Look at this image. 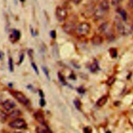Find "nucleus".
<instances>
[{
  "label": "nucleus",
  "instance_id": "1",
  "mask_svg": "<svg viewBox=\"0 0 133 133\" xmlns=\"http://www.w3.org/2000/svg\"><path fill=\"white\" fill-rule=\"evenodd\" d=\"M90 30V25L87 22H82L76 26V31L77 34L81 36L87 35Z\"/></svg>",
  "mask_w": 133,
  "mask_h": 133
},
{
  "label": "nucleus",
  "instance_id": "2",
  "mask_svg": "<svg viewBox=\"0 0 133 133\" xmlns=\"http://www.w3.org/2000/svg\"><path fill=\"white\" fill-rule=\"evenodd\" d=\"M11 95L19 102L25 105H29L30 104L29 100L21 92L18 91H12L11 92Z\"/></svg>",
  "mask_w": 133,
  "mask_h": 133
},
{
  "label": "nucleus",
  "instance_id": "3",
  "mask_svg": "<svg viewBox=\"0 0 133 133\" xmlns=\"http://www.w3.org/2000/svg\"><path fill=\"white\" fill-rule=\"evenodd\" d=\"M9 126L16 129H25L27 127V124L25 121L22 118H16L9 123Z\"/></svg>",
  "mask_w": 133,
  "mask_h": 133
},
{
  "label": "nucleus",
  "instance_id": "4",
  "mask_svg": "<svg viewBox=\"0 0 133 133\" xmlns=\"http://www.w3.org/2000/svg\"><path fill=\"white\" fill-rule=\"evenodd\" d=\"M56 17L57 20L59 22H62L64 21L67 17V11L66 10L62 7H58L56 10Z\"/></svg>",
  "mask_w": 133,
  "mask_h": 133
},
{
  "label": "nucleus",
  "instance_id": "5",
  "mask_svg": "<svg viewBox=\"0 0 133 133\" xmlns=\"http://www.w3.org/2000/svg\"><path fill=\"white\" fill-rule=\"evenodd\" d=\"M63 30L65 32H66L68 34H72L75 31H76V26L75 24L71 21H69L68 22H66L63 26Z\"/></svg>",
  "mask_w": 133,
  "mask_h": 133
},
{
  "label": "nucleus",
  "instance_id": "6",
  "mask_svg": "<svg viewBox=\"0 0 133 133\" xmlns=\"http://www.w3.org/2000/svg\"><path fill=\"white\" fill-rule=\"evenodd\" d=\"M2 104L3 108L7 111H9L12 109L16 106V103H15V102L13 100L10 99H8L2 103Z\"/></svg>",
  "mask_w": 133,
  "mask_h": 133
},
{
  "label": "nucleus",
  "instance_id": "7",
  "mask_svg": "<svg viewBox=\"0 0 133 133\" xmlns=\"http://www.w3.org/2000/svg\"><path fill=\"white\" fill-rule=\"evenodd\" d=\"M36 131L38 133H51L52 131L49 128L46 124H41V125L36 127Z\"/></svg>",
  "mask_w": 133,
  "mask_h": 133
},
{
  "label": "nucleus",
  "instance_id": "8",
  "mask_svg": "<svg viewBox=\"0 0 133 133\" xmlns=\"http://www.w3.org/2000/svg\"><path fill=\"white\" fill-rule=\"evenodd\" d=\"M103 41V39L102 37L100 35H95L92 37L91 39V43L94 45L97 46L101 45Z\"/></svg>",
  "mask_w": 133,
  "mask_h": 133
},
{
  "label": "nucleus",
  "instance_id": "9",
  "mask_svg": "<svg viewBox=\"0 0 133 133\" xmlns=\"http://www.w3.org/2000/svg\"><path fill=\"white\" fill-rule=\"evenodd\" d=\"M34 116L35 119L38 123H39L40 124H45L44 115L41 111H38L35 112Z\"/></svg>",
  "mask_w": 133,
  "mask_h": 133
},
{
  "label": "nucleus",
  "instance_id": "10",
  "mask_svg": "<svg viewBox=\"0 0 133 133\" xmlns=\"http://www.w3.org/2000/svg\"><path fill=\"white\" fill-rule=\"evenodd\" d=\"M106 12V11L103 10L99 7L98 8L95 10L94 15L96 19H101L104 16Z\"/></svg>",
  "mask_w": 133,
  "mask_h": 133
},
{
  "label": "nucleus",
  "instance_id": "11",
  "mask_svg": "<svg viewBox=\"0 0 133 133\" xmlns=\"http://www.w3.org/2000/svg\"><path fill=\"white\" fill-rule=\"evenodd\" d=\"M20 36V32L17 30H14L10 36V40L12 42H15L18 41Z\"/></svg>",
  "mask_w": 133,
  "mask_h": 133
},
{
  "label": "nucleus",
  "instance_id": "12",
  "mask_svg": "<svg viewBox=\"0 0 133 133\" xmlns=\"http://www.w3.org/2000/svg\"><path fill=\"white\" fill-rule=\"evenodd\" d=\"M99 7L103 10L107 11L110 8L109 3L107 0H103L101 2L99 5Z\"/></svg>",
  "mask_w": 133,
  "mask_h": 133
},
{
  "label": "nucleus",
  "instance_id": "13",
  "mask_svg": "<svg viewBox=\"0 0 133 133\" xmlns=\"http://www.w3.org/2000/svg\"><path fill=\"white\" fill-rule=\"evenodd\" d=\"M107 101L108 97L107 96H103L97 101L96 104L99 107H102L107 103Z\"/></svg>",
  "mask_w": 133,
  "mask_h": 133
},
{
  "label": "nucleus",
  "instance_id": "14",
  "mask_svg": "<svg viewBox=\"0 0 133 133\" xmlns=\"http://www.w3.org/2000/svg\"><path fill=\"white\" fill-rule=\"evenodd\" d=\"M21 112L19 110H15L12 111L9 114V116L11 118H16L21 115Z\"/></svg>",
  "mask_w": 133,
  "mask_h": 133
},
{
  "label": "nucleus",
  "instance_id": "15",
  "mask_svg": "<svg viewBox=\"0 0 133 133\" xmlns=\"http://www.w3.org/2000/svg\"><path fill=\"white\" fill-rule=\"evenodd\" d=\"M7 116L3 111L0 110V122L4 123L7 119Z\"/></svg>",
  "mask_w": 133,
  "mask_h": 133
},
{
  "label": "nucleus",
  "instance_id": "16",
  "mask_svg": "<svg viewBox=\"0 0 133 133\" xmlns=\"http://www.w3.org/2000/svg\"><path fill=\"white\" fill-rule=\"evenodd\" d=\"M99 69V66L96 62H94L90 66V70L92 72H95Z\"/></svg>",
  "mask_w": 133,
  "mask_h": 133
},
{
  "label": "nucleus",
  "instance_id": "17",
  "mask_svg": "<svg viewBox=\"0 0 133 133\" xmlns=\"http://www.w3.org/2000/svg\"><path fill=\"white\" fill-rule=\"evenodd\" d=\"M118 12L120 14V15L122 17V18L123 19V20L126 21L127 20V13H126V11L122 9H120L118 11Z\"/></svg>",
  "mask_w": 133,
  "mask_h": 133
},
{
  "label": "nucleus",
  "instance_id": "18",
  "mask_svg": "<svg viewBox=\"0 0 133 133\" xmlns=\"http://www.w3.org/2000/svg\"><path fill=\"white\" fill-rule=\"evenodd\" d=\"M109 52L110 54V56L112 58H116L117 55V50L115 48H112L109 50Z\"/></svg>",
  "mask_w": 133,
  "mask_h": 133
},
{
  "label": "nucleus",
  "instance_id": "19",
  "mask_svg": "<svg viewBox=\"0 0 133 133\" xmlns=\"http://www.w3.org/2000/svg\"><path fill=\"white\" fill-rule=\"evenodd\" d=\"M115 80H116L115 77L114 76H112L110 77L108 79V80H107V82H106V83H107V84L108 85H109V86H111L112 85H113V84L114 83V82H115Z\"/></svg>",
  "mask_w": 133,
  "mask_h": 133
},
{
  "label": "nucleus",
  "instance_id": "20",
  "mask_svg": "<svg viewBox=\"0 0 133 133\" xmlns=\"http://www.w3.org/2000/svg\"><path fill=\"white\" fill-rule=\"evenodd\" d=\"M74 104L76 107V108L77 110H81V103L80 102V101L78 99H75L74 101Z\"/></svg>",
  "mask_w": 133,
  "mask_h": 133
},
{
  "label": "nucleus",
  "instance_id": "21",
  "mask_svg": "<svg viewBox=\"0 0 133 133\" xmlns=\"http://www.w3.org/2000/svg\"><path fill=\"white\" fill-rule=\"evenodd\" d=\"M58 78H59V80H60V81L62 83H63V84H66V81H65V78L64 77V76H63V75L61 74V73H58Z\"/></svg>",
  "mask_w": 133,
  "mask_h": 133
},
{
  "label": "nucleus",
  "instance_id": "22",
  "mask_svg": "<svg viewBox=\"0 0 133 133\" xmlns=\"http://www.w3.org/2000/svg\"><path fill=\"white\" fill-rule=\"evenodd\" d=\"M8 65H9V70L11 72H12L14 71V64H13V61L12 59L11 58H9V60H8Z\"/></svg>",
  "mask_w": 133,
  "mask_h": 133
},
{
  "label": "nucleus",
  "instance_id": "23",
  "mask_svg": "<svg viewBox=\"0 0 133 133\" xmlns=\"http://www.w3.org/2000/svg\"><path fill=\"white\" fill-rule=\"evenodd\" d=\"M42 70L43 71V72L44 73L45 75H46V76L47 77V78L49 79L50 77H49V73H48V69L45 67V66H42Z\"/></svg>",
  "mask_w": 133,
  "mask_h": 133
},
{
  "label": "nucleus",
  "instance_id": "24",
  "mask_svg": "<svg viewBox=\"0 0 133 133\" xmlns=\"http://www.w3.org/2000/svg\"><path fill=\"white\" fill-rule=\"evenodd\" d=\"M31 65L33 68V69H34V71L36 72V73L38 75L39 74V72H38V68L37 67V65L34 63V62H32L31 63Z\"/></svg>",
  "mask_w": 133,
  "mask_h": 133
},
{
  "label": "nucleus",
  "instance_id": "25",
  "mask_svg": "<svg viewBox=\"0 0 133 133\" xmlns=\"http://www.w3.org/2000/svg\"><path fill=\"white\" fill-rule=\"evenodd\" d=\"M84 132L86 133H90L92 132V128L89 126L86 127L83 129Z\"/></svg>",
  "mask_w": 133,
  "mask_h": 133
},
{
  "label": "nucleus",
  "instance_id": "26",
  "mask_svg": "<svg viewBox=\"0 0 133 133\" xmlns=\"http://www.w3.org/2000/svg\"><path fill=\"white\" fill-rule=\"evenodd\" d=\"M121 0H111V4L113 6H116L119 4Z\"/></svg>",
  "mask_w": 133,
  "mask_h": 133
},
{
  "label": "nucleus",
  "instance_id": "27",
  "mask_svg": "<svg viewBox=\"0 0 133 133\" xmlns=\"http://www.w3.org/2000/svg\"><path fill=\"white\" fill-rule=\"evenodd\" d=\"M39 104H40V105H41V107H44V106H45V104H46V102H45V100H44L43 98H42L40 99V100H39Z\"/></svg>",
  "mask_w": 133,
  "mask_h": 133
},
{
  "label": "nucleus",
  "instance_id": "28",
  "mask_svg": "<svg viewBox=\"0 0 133 133\" xmlns=\"http://www.w3.org/2000/svg\"><path fill=\"white\" fill-rule=\"evenodd\" d=\"M77 91H78V92L79 93H80V94H83V93H84L85 91V89H84L83 87H81L77 88Z\"/></svg>",
  "mask_w": 133,
  "mask_h": 133
},
{
  "label": "nucleus",
  "instance_id": "29",
  "mask_svg": "<svg viewBox=\"0 0 133 133\" xmlns=\"http://www.w3.org/2000/svg\"><path fill=\"white\" fill-rule=\"evenodd\" d=\"M50 35L51 37L53 38H55L56 36V33L55 32V31H52L50 32Z\"/></svg>",
  "mask_w": 133,
  "mask_h": 133
},
{
  "label": "nucleus",
  "instance_id": "30",
  "mask_svg": "<svg viewBox=\"0 0 133 133\" xmlns=\"http://www.w3.org/2000/svg\"><path fill=\"white\" fill-rule=\"evenodd\" d=\"M128 6H129L130 8H133V0H129V2H128Z\"/></svg>",
  "mask_w": 133,
  "mask_h": 133
},
{
  "label": "nucleus",
  "instance_id": "31",
  "mask_svg": "<svg viewBox=\"0 0 133 133\" xmlns=\"http://www.w3.org/2000/svg\"><path fill=\"white\" fill-rule=\"evenodd\" d=\"M82 0H72L73 3L75 4H78L82 2Z\"/></svg>",
  "mask_w": 133,
  "mask_h": 133
},
{
  "label": "nucleus",
  "instance_id": "32",
  "mask_svg": "<svg viewBox=\"0 0 133 133\" xmlns=\"http://www.w3.org/2000/svg\"><path fill=\"white\" fill-rule=\"evenodd\" d=\"M39 96H40L42 98H43V97H44V93H43V91H42V90H39Z\"/></svg>",
  "mask_w": 133,
  "mask_h": 133
},
{
  "label": "nucleus",
  "instance_id": "33",
  "mask_svg": "<svg viewBox=\"0 0 133 133\" xmlns=\"http://www.w3.org/2000/svg\"><path fill=\"white\" fill-rule=\"evenodd\" d=\"M23 57H24L23 54H22V55L20 56V62H19L20 63H21L22 62V61H23Z\"/></svg>",
  "mask_w": 133,
  "mask_h": 133
},
{
  "label": "nucleus",
  "instance_id": "34",
  "mask_svg": "<svg viewBox=\"0 0 133 133\" xmlns=\"http://www.w3.org/2000/svg\"><path fill=\"white\" fill-rule=\"evenodd\" d=\"M3 103V100H2V98L1 97V96L0 95V104H2Z\"/></svg>",
  "mask_w": 133,
  "mask_h": 133
},
{
  "label": "nucleus",
  "instance_id": "35",
  "mask_svg": "<svg viewBox=\"0 0 133 133\" xmlns=\"http://www.w3.org/2000/svg\"><path fill=\"white\" fill-rule=\"evenodd\" d=\"M2 52H0V59H2Z\"/></svg>",
  "mask_w": 133,
  "mask_h": 133
}]
</instances>
